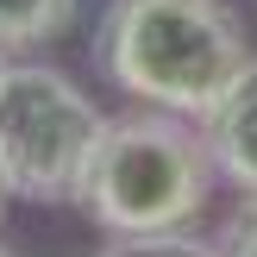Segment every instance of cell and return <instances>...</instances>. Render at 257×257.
<instances>
[{
	"label": "cell",
	"mask_w": 257,
	"mask_h": 257,
	"mask_svg": "<svg viewBox=\"0 0 257 257\" xmlns=\"http://www.w3.org/2000/svg\"><path fill=\"white\" fill-rule=\"evenodd\" d=\"M94 63L138 107L207 119L226 82L251 63V38L232 0H107Z\"/></svg>",
	"instance_id": "obj_1"
},
{
	"label": "cell",
	"mask_w": 257,
	"mask_h": 257,
	"mask_svg": "<svg viewBox=\"0 0 257 257\" xmlns=\"http://www.w3.org/2000/svg\"><path fill=\"white\" fill-rule=\"evenodd\" d=\"M213 188H220V163L207 151L201 119L138 107L107 119L75 207L100 232H176L207 213Z\"/></svg>",
	"instance_id": "obj_2"
},
{
	"label": "cell",
	"mask_w": 257,
	"mask_h": 257,
	"mask_svg": "<svg viewBox=\"0 0 257 257\" xmlns=\"http://www.w3.org/2000/svg\"><path fill=\"white\" fill-rule=\"evenodd\" d=\"M100 132H107V113L82 82H69L50 63L7 57V69H0V176H7V195L38 201V207L75 201Z\"/></svg>",
	"instance_id": "obj_3"
},
{
	"label": "cell",
	"mask_w": 257,
	"mask_h": 257,
	"mask_svg": "<svg viewBox=\"0 0 257 257\" xmlns=\"http://www.w3.org/2000/svg\"><path fill=\"white\" fill-rule=\"evenodd\" d=\"M201 132H207L213 163H220V182H232L238 195H257V50L226 82V94L213 100Z\"/></svg>",
	"instance_id": "obj_4"
},
{
	"label": "cell",
	"mask_w": 257,
	"mask_h": 257,
	"mask_svg": "<svg viewBox=\"0 0 257 257\" xmlns=\"http://www.w3.org/2000/svg\"><path fill=\"white\" fill-rule=\"evenodd\" d=\"M82 0H0V50H44L75 25Z\"/></svg>",
	"instance_id": "obj_5"
},
{
	"label": "cell",
	"mask_w": 257,
	"mask_h": 257,
	"mask_svg": "<svg viewBox=\"0 0 257 257\" xmlns=\"http://www.w3.org/2000/svg\"><path fill=\"white\" fill-rule=\"evenodd\" d=\"M94 257H220V251L195 238L188 226H176V232H107Z\"/></svg>",
	"instance_id": "obj_6"
},
{
	"label": "cell",
	"mask_w": 257,
	"mask_h": 257,
	"mask_svg": "<svg viewBox=\"0 0 257 257\" xmlns=\"http://www.w3.org/2000/svg\"><path fill=\"white\" fill-rule=\"evenodd\" d=\"M213 251H220V257H257V195H245L232 207V220L220 226Z\"/></svg>",
	"instance_id": "obj_7"
},
{
	"label": "cell",
	"mask_w": 257,
	"mask_h": 257,
	"mask_svg": "<svg viewBox=\"0 0 257 257\" xmlns=\"http://www.w3.org/2000/svg\"><path fill=\"white\" fill-rule=\"evenodd\" d=\"M0 257H25V251H13V245H0Z\"/></svg>",
	"instance_id": "obj_8"
},
{
	"label": "cell",
	"mask_w": 257,
	"mask_h": 257,
	"mask_svg": "<svg viewBox=\"0 0 257 257\" xmlns=\"http://www.w3.org/2000/svg\"><path fill=\"white\" fill-rule=\"evenodd\" d=\"M0 207H7V176H0Z\"/></svg>",
	"instance_id": "obj_9"
},
{
	"label": "cell",
	"mask_w": 257,
	"mask_h": 257,
	"mask_svg": "<svg viewBox=\"0 0 257 257\" xmlns=\"http://www.w3.org/2000/svg\"><path fill=\"white\" fill-rule=\"evenodd\" d=\"M0 69H7V50H0Z\"/></svg>",
	"instance_id": "obj_10"
}]
</instances>
